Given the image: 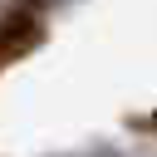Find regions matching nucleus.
Listing matches in <instances>:
<instances>
[{
	"label": "nucleus",
	"mask_w": 157,
	"mask_h": 157,
	"mask_svg": "<svg viewBox=\"0 0 157 157\" xmlns=\"http://www.w3.org/2000/svg\"><path fill=\"white\" fill-rule=\"evenodd\" d=\"M39 44H44V20L34 15V5H20V10H10L0 20V69L34 54Z\"/></svg>",
	"instance_id": "obj_1"
},
{
	"label": "nucleus",
	"mask_w": 157,
	"mask_h": 157,
	"mask_svg": "<svg viewBox=\"0 0 157 157\" xmlns=\"http://www.w3.org/2000/svg\"><path fill=\"white\" fill-rule=\"evenodd\" d=\"M88 157H123V152H118V147H93Z\"/></svg>",
	"instance_id": "obj_2"
}]
</instances>
